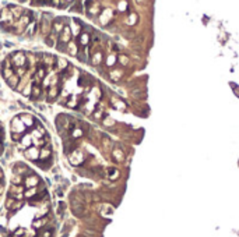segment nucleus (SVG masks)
<instances>
[{"label": "nucleus", "instance_id": "nucleus-18", "mask_svg": "<svg viewBox=\"0 0 239 237\" xmlns=\"http://www.w3.org/2000/svg\"><path fill=\"white\" fill-rule=\"evenodd\" d=\"M56 94H58V90H56L55 87H52V88H50V91H49V96H52V98H53V96H56Z\"/></svg>", "mask_w": 239, "mask_h": 237}, {"label": "nucleus", "instance_id": "nucleus-15", "mask_svg": "<svg viewBox=\"0 0 239 237\" xmlns=\"http://www.w3.org/2000/svg\"><path fill=\"white\" fill-rule=\"evenodd\" d=\"M35 26H37L35 22L30 24V25H28V34H35Z\"/></svg>", "mask_w": 239, "mask_h": 237}, {"label": "nucleus", "instance_id": "nucleus-2", "mask_svg": "<svg viewBox=\"0 0 239 237\" xmlns=\"http://www.w3.org/2000/svg\"><path fill=\"white\" fill-rule=\"evenodd\" d=\"M11 128H13V131H14V134H16V132H22L24 131V130H25V126H24V123L21 121L20 117H16L14 120L11 121Z\"/></svg>", "mask_w": 239, "mask_h": 237}, {"label": "nucleus", "instance_id": "nucleus-22", "mask_svg": "<svg viewBox=\"0 0 239 237\" xmlns=\"http://www.w3.org/2000/svg\"><path fill=\"white\" fill-rule=\"evenodd\" d=\"M43 236H45V237H50V236H52V232H50V230H48V232L43 233Z\"/></svg>", "mask_w": 239, "mask_h": 237}, {"label": "nucleus", "instance_id": "nucleus-21", "mask_svg": "<svg viewBox=\"0 0 239 237\" xmlns=\"http://www.w3.org/2000/svg\"><path fill=\"white\" fill-rule=\"evenodd\" d=\"M59 62H60V64H59L60 67H64V66H67V62H64V60H59Z\"/></svg>", "mask_w": 239, "mask_h": 237}, {"label": "nucleus", "instance_id": "nucleus-4", "mask_svg": "<svg viewBox=\"0 0 239 237\" xmlns=\"http://www.w3.org/2000/svg\"><path fill=\"white\" fill-rule=\"evenodd\" d=\"M70 38H71V29H70V26H64L63 31H62V34H60V37H59V41L63 43H67L70 41Z\"/></svg>", "mask_w": 239, "mask_h": 237}, {"label": "nucleus", "instance_id": "nucleus-20", "mask_svg": "<svg viewBox=\"0 0 239 237\" xmlns=\"http://www.w3.org/2000/svg\"><path fill=\"white\" fill-rule=\"evenodd\" d=\"M94 62H95V63L101 62V53H96V54H95V57H94Z\"/></svg>", "mask_w": 239, "mask_h": 237}, {"label": "nucleus", "instance_id": "nucleus-5", "mask_svg": "<svg viewBox=\"0 0 239 237\" xmlns=\"http://www.w3.org/2000/svg\"><path fill=\"white\" fill-rule=\"evenodd\" d=\"M38 149L37 147H31V148H28L25 151V156L28 159H38L39 158V153H38Z\"/></svg>", "mask_w": 239, "mask_h": 237}, {"label": "nucleus", "instance_id": "nucleus-13", "mask_svg": "<svg viewBox=\"0 0 239 237\" xmlns=\"http://www.w3.org/2000/svg\"><path fill=\"white\" fill-rule=\"evenodd\" d=\"M11 181H13V183H14L16 185H17V184H21V176L16 173V176L13 177V180H11Z\"/></svg>", "mask_w": 239, "mask_h": 237}, {"label": "nucleus", "instance_id": "nucleus-12", "mask_svg": "<svg viewBox=\"0 0 239 237\" xmlns=\"http://www.w3.org/2000/svg\"><path fill=\"white\" fill-rule=\"evenodd\" d=\"M3 73H4V77H6L7 79L11 78V77H13V74H14L11 69H4V71H3Z\"/></svg>", "mask_w": 239, "mask_h": 237}, {"label": "nucleus", "instance_id": "nucleus-14", "mask_svg": "<svg viewBox=\"0 0 239 237\" xmlns=\"http://www.w3.org/2000/svg\"><path fill=\"white\" fill-rule=\"evenodd\" d=\"M45 77V70L41 67V69L38 70V73H37V79H39V78H43Z\"/></svg>", "mask_w": 239, "mask_h": 237}, {"label": "nucleus", "instance_id": "nucleus-23", "mask_svg": "<svg viewBox=\"0 0 239 237\" xmlns=\"http://www.w3.org/2000/svg\"><path fill=\"white\" fill-rule=\"evenodd\" d=\"M13 138L14 140H20L21 138V134H13Z\"/></svg>", "mask_w": 239, "mask_h": 237}, {"label": "nucleus", "instance_id": "nucleus-16", "mask_svg": "<svg viewBox=\"0 0 239 237\" xmlns=\"http://www.w3.org/2000/svg\"><path fill=\"white\" fill-rule=\"evenodd\" d=\"M69 52L71 53V54H76V45L73 42L69 43Z\"/></svg>", "mask_w": 239, "mask_h": 237}, {"label": "nucleus", "instance_id": "nucleus-10", "mask_svg": "<svg viewBox=\"0 0 239 237\" xmlns=\"http://www.w3.org/2000/svg\"><path fill=\"white\" fill-rule=\"evenodd\" d=\"M37 191H38V188H37V187H34V188L27 190V191H25V197H28V198H31V197H32V195H34V194H35Z\"/></svg>", "mask_w": 239, "mask_h": 237}, {"label": "nucleus", "instance_id": "nucleus-11", "mask_svg": "<svg viewBox=\"0 0 239 237\" xmlns=\"http://www.w3.org/2000/svg\"><path fill=\"white\" fill-rule=\"evenodd\" d=\"M88 41H90L88 34H83V35H81V38H80V42L83 43V45H87V43H88Z\"/></svg>", "mask_w": 239, "mask_h": 237}, {"label": "nucleus", "instance_id": "nucleus-17", "mask_svg": "<svg viewBox=\"0 0 239 237\" xmlns=\"http://www.w3.org/2000/svg\"><path fill=\"white\" fill-rule=\"evenodd\" d=\"M7 81H9V84H13V87H14V85H16L17 82H18V79H17V77H11V78H9V79H7Z\"/></svg>", "mask_w": 239, "mask_h": 237}, {"label": "nucleus", "instance_id": "nucleus-3", "mask_svg": "<svg viewBox=\"0 0 239 237\" xmlns=\"http://www.w3.org/2000/svg\"><path fill=\"white\" fill-rule=\"evenodd\" d=\"M13 56V63L16 64L17 67H21V66H24V63H25V56H24V53L21 52H16L11 54Z\"/></svg>", "mask_w": 239, "mask_h": 237}, {"label": "nucleus", "instance_id": "nucleus-9", "mask_svg": "<svg viewBox=\"0 0 239 237\" xmlns=\"http://www.w3.org/2000/svg\"><path fill=\"white\" fill-rule=\"evenodd\" d=\"M21 121H22V123H25L27 126H32V123H34V120H32L31 116H22L21 117Z\"/></svg>", "mask_w": 239, "mask_h": 237}, {"label": "nucleus", "instance_id": "nucleus-24", "mask_svg": "<svg viewBox=\"0 0 239 237\" xmlns=\"http://www.w3.org/2000/svg\"><path fill=\"white\" fill-rule=\"evenodd\" d=\"M3 193V185H0V194Z\"/></svg>", "mask_w": 239, "mask_h": 237}, {"label": "nucleus", "instance_id": "nucleus-1", "mask_svg": "<svg viewBox=\"0 0 239 237\" xmlns=\"http://www.w3.org/2000/svg\"><path fill=\"white\" fill-rule=\"evenodd\" d=\"M39 184V177L38 176H35V173H30L28 176H27L25 179V187L28 190L30 188H34V187H37V185Z\"/></svg>", "mask_w": 239, "mask_h": 237}, {"label": "nucleus", "instance_id": "nucleus-8", "mask_svg": "<svg viewBox=\"0 0 239 237\" xmlns=\"http://www.w3.org/2000/svg\"><path fill=\"white\" fill-rule=\"evenodd\" d=\"M22 187H20V185H13L10 188V194L14 197V195H18V194H22Z\"/></svg>", "mask_w": 239, "mask_h": 237}, {"label": "nucleus", "instance_id": "nucleus-7", "mask_svg": "<svg viewBox=\"0 0 239 237\" xmlns=\"http://www.w3.org/2000/svg\"><path fill=\"white\" fill-rule=\"evenodd\" d=\"M11 18H13V14L10 13V9H4L1 11V20L3 21H10L11 22Z\"/></svg>", "mask_w": 239, "mask_h": 237}, {"label": "nucleus", "instance_id": "nucleus-19", "mask_svg": "<svg viewBox=\"0 0 239 237\" xmlns=\"http://www.w3.org/2000/svg\"><path fill=\"white\" fill-rule=\"evenodd\" d=\"M24 73H25V67H22V69H21V67H18V69H17V75H20V77H21Z\"/></svg>", "mask_w": 239, "mask_h": 237}, {"label": "nucleus", "instance_id": "nucleus-6", "mask_svg": "<svg viewBox=\"0 0 239 237\" xmlns=\"http://www.w3.org/2000/svg\"><path fill=\"white\" fill-rule=\"evenodd\" d=\"M49 147H50V145H49V142H48V144L45 145V148L41 149V152H39V158L41 159H45V158H49V156H50V149H49Z\"/></svg>", "mask_w": 239, "mask_h": 237}]
</instances>
